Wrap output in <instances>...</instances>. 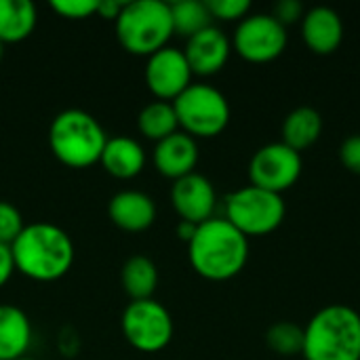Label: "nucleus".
<instances>
[{
    "label": "nucleus",
    "instance_id": "12",
    "mask_svg": "<svg viewBox=\"0 0 360 360\" xmlns=\"http://www.w3.org/2000/svg\"><path fill=\"white\" fill-rule=\"evenodd\" d=\"M171 202L179 219L200 226L213 217L215 207H217V194H215L211 179L194 171L173 181Z\"/></svg>",
    "mask_w": 360,
    "mask_h": 360
},
{
    "label": "nucleus",
    "instance_id": "34",
    "mask_svg": "<svg viewBox=\"0 0 360 360\" xmlns=\"http://www.w3.org/2000/svg\"><path fill=\"white\" fill-rule=\"evenodd\" d=\"M17 360H36V359H30V356H23V359H17Z\"/></svg>",
    "mask_w": 360,
    "mask_h": 360
},
{
    "label": "nucleus",
    "instance_id": "33",
    "mask_svg": "<svg viewBox=\"0 0 360 360\" xmlns=\"http://www.w3.org/2000/svg\"><path fill=\"white\" fill-rule=\"evenodd\" d=\"M2 57H4V44L0 42V61H2Z\"/></svg>",
    "mask_w": 360,
    "mask_h": 360
},
{
    "label": "nucleus",
    "instance_id": "7",
    "mask_svg": "<svg viewBox=\"0 0 360 360\" xmlns=\"http://www.w3.org/2000/svg\"><path fill=\"white\" fill-rule=\"evenodd\" d=\"M179 129L190 137H215L230 122V103L226 95L202 82H192L173 101Z\"/></svg>",
    "mask_w": 360,
    "mask_h": 360
},
{
    "label": "nucleus",
    "instance_id": "22",
    "mask_svg": "<svg viewBox=\"0 0 360 360\" xmlns=\"http://www.w3.org/2000/svg\"><path fill=\"white\" fill-rule=\"evenodd\" d=\"M137 127L146 139H152L156 143L167 139L169 135L177 133L179 122H177V114H175L173 103L156 99V101L143 105L139 116H137Z\"/></svg>",
    "mask_w": 360,
    "mask_h": 360
},
{
    "label": "nucleus",
    "instance_id": "23",
    "mask_svg": "<svg viewBox=\"0 0 360 360\" xmlns=\"http://www.w3.org/2000/svg\"><path fill=\"white\" fill-rule=\"evenodd\" d=\"M171 19H173V34L184 36L186 40L200 30L213 25V17L209 13L207 2L202 0H177L171 4Z\"/></svg>",
    "mask_w": 360,
    "mask_h": 360
},
{
    "label": "nucleus",
    "instance_id": "13",
    "mask_svg": "<svg viewBox=\"0 0 360 360\" xmlns=\"http://www.w3.org/2000/svg\"><path fill=\"white\" fill-rule=\"evenodd\" d=\"M232 40L217 25H209L198 34L186 40L184 55L192 74L196 76H213L217 74L230 59Z\"/></svg>",
    "mask_w": 360,
    "mask_h": 360
},
{
    "label": "nucleus",
    "instance_id": "28",
    "mask_svg": "<svg viewBox=\"0 0 360 360\" xmlns=\"http://www.w3.org/2000/svg\"><path fill=\"white\" fill-rule=\"evenodd\" d=\"M340 160L348 171L360 175V133L344 139L340 146Z\"/></svg>",
    "mask_w": 360,
    "mask_h": 360
},
{
    "label": "nucleus",
    "instance_id": "16",
    "mask_svg": "<svg viewBox=\"0 0 360 360\" xmlns=\"http://www.w3.org/2000/svg\"><path fill=\"white\" fill-rule=\"evenodd\" d=\"M110 221L124 232H143L156 221V202L139 190H122L110 198Z\"/></svg>",
    "mask_w": 360,
    "mask_h": 360
},
{
    "label": "nucleus",
    "instance_id": "4",
    "mask_svg": "<svg viewBox=\"0 0 360 360\" xmlns=\"http://www.w3.org/2000/svg\"><path fill=\"white\" fill-rule=\"evenodd\" d=\"M108 135L99 120L78 108L59 112L49 127V146L55 158L70 169H89L101 160Z\"/></svg>",
    "mask_w": 360,
    "mask_h": 360
},
{
    "label": "nucleus",
    "instance_id": "29",
    "mask_svg": "<svg viewBox=\"0 0 360 360\" xmlns=\"http://www.w3.org/2000/svg\"><path fill=\"white\" fill-rule=\"evenodd\" d=\"M304 4L300 0H278L272 8V17H276L285 27L289 23H295V21H302L304 17Z\"/></svg>",
    "mask_w": 360,
    "mask_h": 360
},
{
    "label": "nucleus",
    "instance_id": "27",
    "mask_svg": "<svg viewBox=\"0 0 360 360\" xmlns=\"http://www.w3.org/2000/svg\"><path fill=\"white\" fill-rule=\"evenodd\" d=\"M51 8L63 19H89L97 15V0H53Z\"/></svg>",
    "mask_w": 360,
    "mask_h": 360
},
{
    "label": "nucleus",
    "instance_id": "6",
    "mask_svg": "<svg viewBox=\"0 0 360 360\" xmlns=\"http://www.w3.org/2000/svg\"><path fill=\"white\" fill-rule=\"evenodd\" d=\"M285 215L283 194L251 184L226 196V219L247 238L274 232L285 221Z\"/></svg>",
    "mask_w": 360,
    "mask_h": 360
},
{
    "label": "nucleus",
    "instance_id": "19",
    "mask_svg": "<svg viewBox=\"0 0 360 360\" xmlns=\"http://www.w3.org/2000/svg\"><path fill=\"white\" fill-rule=\"evenodd\" d=\"M38 11L30 0H0V42L15 44L32 36Z\"/></svg>",
    "mask_w": 360,
    "mask_h": 360
},
{
    "label": "nucleus",
    "instance_id": "2",
    "mask_svg": "<svg viewBox=\"0 0 360 360\" xmlns=\"http://www.w3.org/2000/svg\"><path fill=\"white\" fill-rule=\"evenodd\" d=\"M15 270L38 283L63 278L74 264V243L65 230L49 221H36L21 230L11 245Z\"/></svg>",
    "mask_w": 360,
    "mask_h": 360
},
{
    "label": "nucleus",
    "instance_id": "11",
    "mask_svg": "<svg viewBox=\"0 0 360 360\" xmlns=\"http://www.w3.org/2000/svg\"><path fill=\"white\" fill-rule=\"evenodd\" d=\"M192 70L181 49L165 46L158 53L150 55L146 61L143 78L148 91L158 101L173 103L190 84H192Z\"/></svg>",
    "mask_w": 360,
    "mask_h": 360
},
{
    "label": "nucleus",
    "instance_id": "8",
    "mask_svg": "<svg viewBox=\"0 0 360 360\" xmlns=\"http://www.w3.org/2000/svg\"><path fill=\"white\" fill-rule=\"evenodd\" d=\"M122 335L139 352L154 354L165 350L173 340V316L171 312L152 300L131 302L122 312Z\"/></svg>",
    "mask_w": 360,
    "mask_h": 360
},
{
    "label": "nucleus",
    "instance_id": "32",
    "mask_svg": "<svg viewBox=\"0 0 360 360\" xmlns=\"http://www.w3.org/2000/svg\"><path fill=\"white\" fill-rule=\"evenodd\" d=\"M196 224H192V221H184V219H179V224H177V236H179V240H184L186 245L192 240V236H194V232H196Z\"/></svg>",
    "mask_w": 360,
    "mask_h": 360
},
{
    "label": "nucleus",
    "instance_id": "24",
    "mask_svg": "<svg viewBox=\"0 0 360 360\" xmlns=\"http://www.w3.org/2000/svg\"><path fill=\"white\" fill-rule=\"evenodd\" d=\"M266 342L274 354H281V356L302 354L304 352V327L289 323V321H281L268 329Z\"/></svg>",
    "mask_w": 360,
    "mask_h": 360
},
{
    "label": "nucleus",
    "instance_id": "26",
    "mask_svg": "<svg viewBox=\"0 0 360 360\" xmlns=\"http://www.w3.org/2000/svg\"><path fill=\"white\" fill-rule=\"evenodd\" d=\"M207 6L211 17L221 21H240L251 11L249 0H207Z\"/></svg>",
    "mask_w": 360,
    "mask_h": 360
},
{
    "label": "nucleus",
    "instance_id": "10",
    "mask_svg": "<svg viewBox=\"0 0 360 360\" xmlns=\"http://www.w3.org/2000/svg\"><path fill=\"white\" fill-rule=\"evenodd\" d=\"M304 171L302 154L289 148L283 141L266 143L251 156L249 162V179L251 186L283 194L291 186L297 184Z\"/></svg>",
    "mask_w": 360,
    "mask_h": 360
},
{
    "label": "nucleus",
    "instance_id": "14",
    "mask_svg": "<svg viewBox=\"0 0 360 360\" xmlns=\"http://www.w3.org/2000/svg\"><path fill=\"white\" fill-rule=\"evenodd\" d=\"M198 156H200V152H198L196 139L184 131H177V133L169 135L167 139L158 141L152 152L156 171L162 177L173 179V181L194 173L196 165H198Z\"/></svg>",
    "mask_w": 360,
    "mask_h": 360
},
{
    "label": "nucleus",
    "instance_id": "1",
    "mask_svg": "<svg viewBox=\"0 0 360 360\" xmlns=\"http://www.w3.org/2000/svg\"><path fill=\"white\" fill-rule=\"evenodd\" d=\"M188 259L198 276L213 283L230 281L249 262V238L226 217H211L188 243Z\"/></svg>",
    "mask_w": 360,
    "mask_h": 360
},
{
    "label": "nucleus",
    "instance_id": "31",
    "mask_svg": "<svg viewBox=\"0 0 360 360\" xmlns=\"http://www.w3.org/2000/svg\"><path fill=\"white\" fill-rule=\"evenodd\" d=\"M124 2H116V0H97V15H101L103 19H112L116 21V17L120 15Z\"/></svg>",
    "mask_w": 360,
    "mask_h": 360
},
{
    "label": "nucleus",
    "instance_id": "18",
    "mask_svg": "<svg viewBox=\"0 0 360 360\" xmlns=\"http://www.w3.org/2000/svg\"><path fill=\"white\" fill-rule=\"evenodd\" d=\"M32 346L27 314L11 304H0V360L23 359Z\"/></svg>",
    "mask_w": 360,
    "mask_h": 360
},
{
    "label": "nucleus",
    "instance_id": "21",
    "mask_svg": "<svg viewBox=\"0 0 360 360\" xmlns=\"http://www.w3.org/2000/svg\"><path fill=\"white\" fill-rule=\"evenodd\" d=\"M120 281H122L124 293L131 297V302L152 300V295L158 287V268L150 257L133 255L124 262Z\"/></svg>",
    "mask_w": 360,
    "mask_h": 360
},
{
    "label": "nucleus",
    "instance_id": "20",
    "mask_svg": "<svg viewBox=\"0 0 360 360\" xmlns=\"http://www.w3.org/2000/svg\"><path fill=\"white\" fill-rule=\"evenodd\" d=\"M323 133V116L310 105L291 110L283 122V143L302 152L319 141Z\"/></svg>",
    "mask_w": 360,
    "mask_h": 360
},
{
    "label": "nucleus",
    "instance_id": "17",
    "mask_svg": "<svg viewBox=\"0 0 360 360\" xmlns=\"http://www.w3.org/2000/svg\"><path fill=\"white\" fill-rule=\"evenodd\" d=\"M101 167L116 179H133L146 167V152L141 143L133 137L118 135L108 137V143L101 154Z\"/></svg>",
    "mask_w": 360,
    "mask_h": 360
},
{
    "label": "nucleus",
    "instance_id": "3",
    "mask_svg": "<svg viewBox=\"0 0 360 360\" xmlns=\"http://www.w3.org/2000/svg\"><path fill=\"white\" fill-rule=\"evenodd\" d=\"M306 360H360V314L346 304H329L304 327Z\"/></svg>",
    "mask_w": 360,
    "mask_h": 360
},
{
    "label": "nucleus",
    "instance_id": "30",
    "mask_svg": "<svg viewBox=\"0 0 360 360\" xmlns=\"http://www.w3.org/2000/svg\"><path fill=\"white\" fill-rule=\"evenodd\" d=\"M15 262H13V253L8 245H0V289L11 281V276L15 274Z\"/></svg>",
    "mask_w": 360,
    "mask_h": 360
},
{
    "label": "nucleus",
    "instance_id": "9",
    "mask_svg": "<svg viewBox=\"0 0 360 360\" xmlns=\"http://www.w3.org/2000/svg\"><path fill=\"white\" fill-rule=\"evenodd\" d=\"M287 46V27L272 13H249L238 21L232 49L251 63H266L283 55Z\"/></svg>",
    "mask_w": 360,
    "mask_h": 360
},
{
    "label": "nucleus",
    "instance_id": "15",
    "mask_svg": "<svg viewBox=\"0 0 360 360\" xmlns=\"http://www.w3.org/2000/svg\"><path fill=\"white\" fill-rule=\"evenodd\" d=\"M302 36L310 51L316 55H331L344 40V21L331 6H314L302 17Z\"/></svg>",
    "mask_w": 360,
    "mask_h": 360
},
{
    "label": "nucleus",
    "instance_id": "5",
    "mask_svg": "<svg viewBox=\"0 0 360 360\" xmlns=\"http://www.w3.org/2000/svg\"><path fill=\"white\" fill-rule=\"evenodd\" d=\"M120 46L137 57H150L169 46L173 36L171 4L162 0L124 2L114 21Z\"/></svg>",
    "mask_w": 360,
    "mask_h": 360
},
{
    "label": "nucleus",
    "instance_id": "25",
    "mask_svg": "<svg viewBox=\"0 0 360 360\" xmlns=\"http://www.w3.org/2000/svg\"><path fill=\"white\" fill-rule=\"evenodd\" d=\"M23 228H25V224H23L21 211L11 202L0 200V245L11 247Z\"/></svg>",
    "mask_w": 360,
    "mask_h": 360
}]
</instances>
